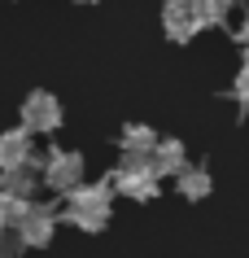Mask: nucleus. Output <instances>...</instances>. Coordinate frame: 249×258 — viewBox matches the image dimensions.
Wrapping results in <instances>:
<instances>
[{
	"mask_svg": "<svg viewBox=\"0 0 249 258\" xmlns=\"http://www.w3.org/2000/svg\"><path fill=\"white\" fill-rule=\"evenodd\" d=\"M61 219L83 232H101L110 223V184H79V188H70Z\"/></svg>",
	"mask_w": 249,
	"mask_h": 258,
	"instance_id": "nucleus-1",
	"label": "nucleus"
},
{
	"mask_svg": "<svg viewBox=\"0 0 249 258\" xmlns=\"http://www.w3.org/2000/svg\"><path fill=\"white\" fill-rule=\"evenodd\" d=\"M114 188L136 197V202H149L157 192V171H153L149 153H127V162L114 171Z\"/></svg>",
	"mask_w": 249,
	"mask_h": 258,
	"instance_id": "nucleus-2",
	"label": "nucleus"
},
{
	"mask_svg": "<svg viewBox=\"0 0 249 258\" xmlns=\"http://www.w3.org/2000/svg\"><path fill=\"white\" fill-rule=\"evenodd\" d=\"M14 232H18V241H22V245H48V241H53V232H57V210H53V206L27 202V206H22V215H18V223H14Z\"/></svg>",
	"mask_w": 249,
	"mask_h": 258,
	"instance_id": "nucleus-3",
	"label": "nucleus"
},
{
	"mask_svg": "<svg viewBox=\"0 0 249 258\" xmlns=\"http://www.w3.org/2000/svg\"><path fill=\"white\" fill-rule=\"evenodd\" d=\"M44 184L57 192H70L83 184V158L70 149H53L48 153V162H44Z\"/></svg>",
	"mask_w": 249,
	"mask_h": 258,
	"instance_id": "nucleus-4",
	"label": "nucleus"
},
{
	"mask_svg": "<svg viewBox=\"0 0 249 258\" xmlns=\"http://www.w3.org/2000/svg\"><path fill=\"white\" fill-rule=\"evenodd\" d=\"M22 127H27L31 136H35V132H57V127H61V105H57V96L31 92L27 105H22Z\"/></svg>",
	"mask_w": 249,
	"mask_h": 258,
	"instance_id": "nucleus-5",
	"label": "nucleus"
},
{
	"mask_svg": "<svg viewBox=\"0 0 249 258\" xmlns=\"http://www.w3.org/2000/svg\"><path fill=\"white\" fill-rule=\"evenodd\" d=\"M31 149H35V140H31L27 127H18V132H5V136H0V171L31 166Z\"/></svg>",
	"mask_w": 249,
	"mask_h": 258,
	"instance_id": "nucleus-6",
	"label": "nucleus"
},
{
	"mask_svg": "<svg viewBox=\"0 0 249 258\" xmlns=\"http://www.w3.org/2000/svg\"><path fill=\"white\" fill-rule=\"evenodd\" d=\"M162 27H166V35H171V40H193L197 31V18H193V9H188V0H171V5H166L162 9Z\"/></svg>",
	"mask_w": 249,
	"mask_h": 258,
	"instance_id": "nucleus-7",
	"label": "nucleus"
},
{
	"mask_svg": "<svg viewBox=\"0 0 249 258\" xmlns=\"http://www.w3.org/2000/svg\"><path fill=\"white\" fill-rule=\"evenodd\" d=\"M149 162H153L157 175H180L184 171V145L180 140H157L153 153H149Z\"/></svg>",
	"mask_w": 249,
	"mask_h": 258,
	"instance_id": "nucleus-8",
	"label": "nucleus"
},
{
	"mask_svg": "<svg viewBox=\"0 0 249 258\" xmlns=\"http://www.w3.org/2000/svg\"><path fill=\"white\" fill-rule=\"evenodd\" d=\"M0 188L9 192V197H18V202H31V192H35V175H31V166H14V171H5Z\"/></svg>",
	"mask_w": 249,
	"mask_h": 258,
	"instance_id": "nucleus-9",
	"label": "nucleus"
},
{
	"mask_svg": "<svg viewBox=\"0 0 249 258\" xmlns=\"http://www.w3.org/2000/svg\"><path fill=\"white\" fill-rule=\"evenodd\" d=\"M188 9H193L197 27H219L232 9V0H188Z\"/></svg>",
	"mask_w": 249,
	"mask_h": 258,
	"instance_id": "nucleus-10",
	"label": "nucleus"
},
{
	"mask_svg": "<svg viewBox=\"0 0 249 258\" xmlns=\"http://www.w3.org/2000/svg\"><path fill=\"white\" fill-rule=\"evenodd\" d=\"M180 192L188 197V202L206 197V192H210V171H206V166H184V171H180Z\"/></svg>",
	"mask_w": 249,
	"mask_h": 258,
	"instance_id": "nucleus-11",
	"label": "nucleus"
},
{
	"mask_svg": "<svg viewBox=\"0 0 249 258\" xmlns=\"http://www.w3.org/2000/svg\"><path fill=\"white\" fill-rule=\"evenodd\" d=\"M118 145H123L127 153H153L157 136H153L149 127H140V122H136V127H127V132H123V140H118Z\"/></svg>",
	"mask_w": 249,
	"mask_h": 258,
	"instance_id": "nucleus-12",
	"label": "nucleus"
},
{
	"mask_svg": "<svg viewBox=\"0 0 249 258\" xmlns=\"http://www.w3.org/2000/svg\"><path fill=\"white\" fill-rule=\"evenodd\" d=\"M22 206H27V202H18V197H9V192L0 188V232H5V228H14V223H18Z\"/></svg>",
	"mask_w": 249,
	"mask_h": 258,
	"instance_id": "nucleus-13",
	"label": "nucleus"
},
{
	"mask_svg": "<svg viewBox=\"0 0 249 258\" xmlns=\"http://www.w3.org/2000/svg\"><path fill=\"white\" fill-rule=\"evenodd\" d=\"M22 249H27V245L18 241V232H0V258H14V254H22Z\"/></svg>",
	"mask_w": 249,
	"mask_h": 258,
	"instance_id": "nucleus-14",
	"label": "nucleus"
},
{
	"mask_svg": "<svg viewBox=\"0 0 249 258\" xmlns=\"http://www.w3.org/2000/svg\"><path fill=\"white\" fill-rule=\"evenodd\" d=\"M236 101H240V105H249V66L240 70V79H236Z\"/></svg>",
	"mask_w": 249,
	"mask_h": 258,
	"instance_id": "nucleus-15",
	"label": "nucleus"
},
{
	"mask_svg": "<svg viewBox=\"0 0 249 258\" xmlns=\"http://www.w3.org/2000/svg\"><path fill=\"white\" fill-rule=\"evenodd\" d=\"M240 44L249 48V18H245V27H240Z\"/></svg>",
	"mask_w": 249,
	"mask_h": 258,
	"instance_id": "nucleus-16",
	"label": "nucleus"
}]
</instances>
